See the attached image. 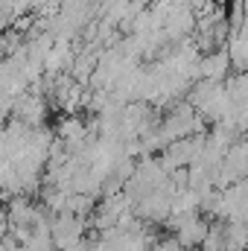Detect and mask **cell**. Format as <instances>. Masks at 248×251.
<instances>
[{
  "label": "cell",
  "mask_w": 248,
  "mask_h": 251,
  "mask_svg": "<svg viewBox=\"0 0 248 251\" xmlns=\"http://www.w3.org/2000/svg\"><path fill=\"white\" fill-rule=\"evenodd\" d=\"M228 64H231V59H228V53H213V56H207L204 62H201V76L204 79H210V82H216L225 70H228Z\"/></svg>",
  "instance_id": "obj_1"
}]
</instances>
